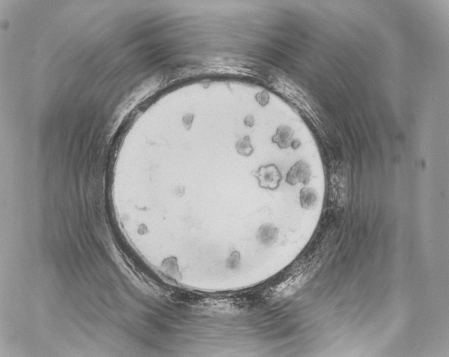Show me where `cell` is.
<instances>
[{"label": "cell", "mask_w": 449, "mask_h": 357, "mask_svg": "<svg viewBox=\"0 0 449 357\" xmlns=\"http://www.w3.org/2000/svg\"><path fill=\"white\" fill-rule=\"evenodd\" d=\"M311 172L309 167L305 163H297L292 167L287 174V182L290 184H296L297 182L306 184L309 181Z\"/></svg>", "instance_id": "1"}, {"label": "cell", "mask_w": 449, "mask_h": 357, "mask_svg": "<svg viewBox=\"0 0 449 357\" xmlns=\"http://www.w3.org/2000/svg\"><path fill=\"white\" fill-rule=\"evenodd\" d=\"M276 236H277V231L271 226H266L264 229L261 231V240L264 243H272V242L275 240Z\"/></svg>", "instance_id": "2"}]
</instances>
